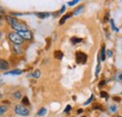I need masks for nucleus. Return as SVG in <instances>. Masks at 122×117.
Wrapping results in <instances>:
<instances>
[{"instance_id":"13","label":"nucleus","mask_w":122,"mask_h":117,"mask_svg":"<svg viewBox=\"0 0 122 117\" xmlns=\"http://www.w3.org/2000/svg\"><path fill=\"white\" fill-rule=\"evenodd\" d=\"M55 58H57V59H61V58H63V53L61 51H59V50L55 51Z\"/></svg>"},{"instance_id":"36","label":"nucleus","mask_w":122,"mask_h":117,"mask_svg":"<svg viewBox=\"0 0 122 117\" xmlns=\"http://www.w3.org/2000/svg\"><path fill=\"white\" fill-rule=\"evenodd\" d=\"M84 117H85V116H84Z\"/></svg>"},{"instance_id":"35","label":"nucleus","mask_w":122,"mask_h":117,"mask_svg":"<svg viewBox=\"0 0 122 117\" xmlns=\"http://www.w3.org/2000/svg\"><path fill=\"white\" fill-rule=\"evenodd\" d=\"M118 117H120V116H118Z\"/></svg>"},{"instance_id":"9","label":"nucleus","mask_w":122,"mask_h":117,"mask_svg":"<svg viewBox=\"0 0 122 117\" xmlns=\"http://www.w3.org/2000/svg\"><path fill=\"white\" fill-rule=\"evenodd\" d=\"M13 50L16 54H22L23 53V48L21 45H18V44H14L13 45Z\"/></svg>"},{"instance_id":"32","label":"nucleus","mask_w":122,"mask_h":117,"mask_svg":"<svg viewBox=\"0 0 122 117\" xmlns=\"http://www.w3.org/2000/svg\"><path fill=\"white\" fill-rule=\"evenodd\" d=\"M119 79H121V80H122V74L120 75V76H119Z\"/></svg>"},{"instance_id":"33","label":"nucleus","mask_w":122,"mask_h":117,"mask_svg":"<svg viewBox=\"0 0 122 117\" xmlns=\"http://www.w3.org/2000/svg\"><path fill=\"white\" fill-rule=\"evenodd\" d=\"M0 19H2V14L0 13Z\"/></svg>"},{"instance_id":"4","label":"nucleus","mask_w":122,"mask_h":117,"mask_svg":"<svg viewBox=\"0 0 122 117\" xmlns=\"http://www.w3.org/2000/svg\"><path fill=\"white\" fill-rule=\"evenodd\" d=\"M87 60V56L84 52H77L76 53V61L77 63L85 64Z\"/></svg>"},{"instance_id":"25","label":"nucleus","mask_w":122,"mask_h":117,"mask_svg":"<svg viewBox=\"0 0 122 117\" xmlns=\"http://www.w3.org/2000/svg\"><path fill=\"white\" fill-rule=\"evenodd\" d=\"M93 97H94V95H93V94H91V96H90V98H89V99H88L87 101H86V102H85V105H88V104H89V103H90V102H91V101H92V99H93Z\"/></svg>"},{"instance_id":"11","label":"nucleus","mask_w":122,"mask_h":117,"mask_svg":"<svg viewBox=\"0 0 122 117\" xmlns=\"http://www.w3.org/2000/svg\"><path fill=\"white\" fill-rule=\"evenodd\" d=\"M71 16V13H68V14L64 15V16H63V17H62V18L60 19V21H59V24H60V25H63V24L65 23V21H66L67 19H69Z\"/></svg>"},{"instance_id":"1","label":"nucleus","mask_w":122,"mask_h":117,"mask_svg":"<svg viewBox=\"0 0 122 117\" xmlns=\"http://www.w3.org/2000/svg\"><path fill=\"white\" fill-rule=\"evenodd\" d=\"M14 111H15L16 114L22 115V116H27L29 114V110L26 109L23 104L16 105L15 108H14Z\"/></svg>"},{"instance_id":"29","label":"nucleus","mask_w":122,"mask_h":117,"mask_svg":"<svg viewBox=\"0 0 122 117\" xmlns=\"http://www.w3.org/2000/svg\"><path fill=\"white\" fill-rule=\"evenodd\" d=\"M105 84V81L104 80H102V81H101V83H100V86H103Z\"/></svg>"},{"instance_id":"30","label":"nucleus","mask_w":122,"mask_h":117,"mask_svg":"<svg viewBox=\"0 0 122 117\" xmlns=\"http://www.w3.org/2000/svg\"><path fill=\"white\" fill-rule=\"evenodd\" d=\"M65 8H66L65 6H63V7H62V9H61L60 12H65Z\"/></svg>"},{"instance_id":"16","label":"nucleus","mask_w":122,"mask_h":117,"mask_svg":"<svg viewBox=\"0 0 122 117\" xmlns=\"http://www.w3.org/2000/svg\"><path fill=\"white\" fill-rule=\"evenodd\" d=\"M71 41L72 44H78V43H81V42L83 41V39H81V38H77V37H72Z\"/></svg>"},{"instance_id":"20","label":"nucleus","mask_w":122,"mask_h":117,"mask_svg":"<svg viewBox=\"0 0 122 117\" xmlns=\"http://www.w3.org/2000/svg\"><path fill=\"white\" fill-rule=\"evenodd\" d=\"M98 60H99V61H98V65H97V69H96V76H99L100 70H101V63H100L101 59H100V57H99V59H98Z\"/></svg>"},{"instance_id":"8","label":"nucleus","mask_w":122,"mask_h":117,"mask_svg":"<svg viewBox=\"0 0 122 117\" xmlns=\"http://www.w3.org/2000/svg\"><path fill=\"white\" fill-rule=\"evenodd\" d=\"M22 74V70L20 69H15V70H11V71H9V72H6L5 75H12V76H19Z\"/></svg>"},{"instance_id":"27","label":"nucleus","mask_w":122,"mask_h":117,"mask_svg":"<svg viewBox=\"0 0 122 117\" xmlns=\"http://www.w3.org/2000/svg\"><path fill=\"white\" fill-rule=\"evenodd\" d=\"M78 2H79L78 0H75V1H71V2H69L68 4H69L70 6H73V5H75V4H77Z\"/></svg>"},{"instance_id":"12","label":"nucleus","mask_w":122,"mask_h":117,"mask_svg":"<svg viewBox=\"0 0 122 117\" xmlns=\"http://www.w3.org/2000/svg\"><path fill=\"white\" fill-rule=\"evenodd\" d=\"M8 110H9V107H8V106H5V105L0 106V116H1V115H3V114H4Z\"/></svg>"},{"instance_id":"21","label":"nucleus","mask_w":122,"mask_h":117,"mask_svg":"<svg viewBox=\"0 0 122 117\" xmlns=\"http://www.w3.org/2000/svg\"><path fill=\"white\" fill-rule=\"evenodd\" d=\"M22 101H23V104L24 105H30V102H29V99L26 97V96H25V97H23L22 98Z\"/></svg>"},{"instance_id":"18","label":"nucleus","mask_w":122,"mask_h":117,"mask_svg":"<svg viewBox=\"0 0 122 117\" xmlns=\"http://www.w3.org/2000/svg\"><path fill=\"white\" fill-rule=\"evenodd\" d=\"M41 71H40V70H36L34 73L32 74V76H33V77H35V78H39V77L41 76Z\"/></svg>"},{"instance_id":"5","label":"nucleus","mask_w":122,"mask_h":117,"mask_svg":"<svg viewBox=\"0 0 122 117\" xmlns=\"http://www.w3.org/2000/svg\"><path fill=\"white\" fill-rule=\"evenodd\" d=\"M11 27L15 29V30H17V32H19V31H25V30H28V28L26 27V25H25L24 23L19 22V21H17L15 24H13Z\"/></svg>"},{"instance_id":"2","label":"nucleus","mask_w":122,"mask_h":117,"mask_svg":"<svg viewBox=\"0 0 122 117\" xmlns=\"http://www.w3.org/2000/svg\"><path fill=\"white\" fill-rule=\"evenodd\" d=\"M9 39L14 44H18V45H21L24 43V40L21 38V36L17 32H10L9 34Z\"/></svg>"},{"instance_id":"34","label":"nucleus","mask_w":122,"mask_h":117,"mask_svg":"<svg viewBox=\"0 0 122 117\" xmlns=\"http://www.w3.org/2000/svg\"><path fill=\"white\" fill-rule=\"evenodd\" d=\"M1 97H2V94L0 93V98H1Z\"/></svg>"},{"instance_id":"6","label":"nucleus","mask_w":122,"mask_h":117,"mask_svg":"<svg viewBox=\"0 0 122 117\" xmlns=\"http://www.w3.org/2000/svg\"><path fill=\"white\" fill-rule=\"evenodd\" d=\"M9 66H10V64L7 60L0 58V70H7V69H9Z\"/></svg>"},{"instance_id":"15","label":"nucleus","mask_w":122,"mask_h":117,"mask_svg":"<svg viewBox=\"0 0 122 117\" xmlns=\"http://www.w3.org/2000/svg\"><path fill=\"white\" fill-rule=\"evenodd\" d=\"M37 15L40 18H47V17L50 16V13H48V12H39V13H37Z\"/></svg>"},{"instance_id":"17","label":"nucleus","mask_w":122,"mask_h":117,"mask_svg":"<svg viewBox=\"0 0 122 117\" xmlns=\"http://www.w3.org/2000/svg\"><path fill=\"white\" fill-rule=\"evenodd\" d=\"M83 9H84V6L82 5V6H80V7H78L76 10L74 11V12H73V14L74 15H79L81 13V12L83 11Z\"/></svg>"},{"instance_id":"24","label":"nucleus","mask_w":122,"mask_h":117,"mask_svg":"<svg viewBox=\"0 0 122 117\" xmlns=\"http://www.w3.org/2000/svg\"><path fill=\"white\" fill-rule=\"evenodd\" d=\"M71 110V105H68V106L66 107V109L64 110V112H69Z\"/></svg>"},{"instance_id":"26","label":"nucleus","mask_w":122,"mask_h":117,"mask_svg":"<svg viewBox=\"0 0 122 117\" xmlns=\"http://www.w3.org/2000/svg\"><path fill=\"white\" fill-rule=\"evenodd\" d=\"M110 110H111L112 111H117V106H116V105H112V106L110 107Z\"/></svg>"},{"instance_id":"7","label":"nucleus","mask_w":122,"mask_h":117,"mask_svg":"<svg viewBox=\"0 0 122 117\" xmlns=\"http://www.w3.org/2000/svg\"><path fill=\"white\" fill-rule=\"evenodd\" d=\"M6 20H7V23H8L9 25H10V26H12L13 24H15L16 22L18 21L15 17L10 16V15H6Z\"/></svg>"},{"instance_id":"31","label":"nucleus","mask_w":122,"mask_h":117,"mask_svg":"<svg viewBox=\"0 0 122 117\" xmlns=\"http://www.w3.org/2000/svg\"><path fill=\"white\" fill-rule=\"evenodd\" d=\"M81 112H83V110H81V109L78 110V113H81Z\"/></svg>"},{"instance_id":"28","label":"nucleus","mask_w":122,"mask_h":117,"mask_svg":"<svg viewBox=\"0 0 122 117\" xmlns=\"http://www.w3.org/2000/svg\"><path fill=\"white\" fill-rule=\"evenodd\" d=\"M107 56L108 57H112V55H113V52L111 51V50H107Z\"/></svg>"},{"instance_id":"19","label":"nucleus","mask_w":122,"mask_h":117,"mask_svg":"<svg viewBox=\"0 0 122 117\" xmlns=\"http://www.w3.org/2000/svg\"><path fill=\"white\" fill-rule=\"evenodd\" d=\"M14 97H15L16 99H22V97H23V95H22V93L21 92H19V91H17L16 93H14Z\"/></svg>"},{"instance_id":"22","label":"nucleus","mask_w":122,"mask_h":117,"mask_svg":"<svg viewBox=\"0 0 122 117\" xmlns=\"http://www.w3.org/2000/svg\"><path fill=\"white\" fill-rule=\"evenodd\" d=\"M110 23H111V27L113 28V29H114L115 31H117H117H118V29L115 26V22H114V20H113V19H111V20H110Z\"/></svg>"},{"instance_id":"23","label":"nucleus","mask_w":122,"mask_h":117,"mask_svg":"<svg viewBox=\"0 0 122 117\" xmlns=\"http://www.w3.org/2000/svg\"><path fill=\"white\" fill-rule=\"evenodd\" d=\"M101 96H102V97H104V98H107V97H108V94L102 91V92H101Z\"/></svg>"},{"instance_id":"10","label":"nucleus","mask_w":122,"mask_h":117,"mask_svg":"<svg viewBox=\"0 0 122 117\" xmlns=\"http://www.w3.org/2000/svg\"><path fill=\"white\" fill-rule=\"evenodd\" d=\"M106 58V50H105V47L103 46L102 48V51H101V60L102 61H104Z\"/></svg>"},{"instance_id":"3","label":"nucleus","mask_w":122,"mask_h":117,"mask_svg":"<svg viewBox=\"0 0 122 117\" xmlns=\"http://www.w3.org/2000/svg\"><path fill=\"white\" fill-rule=\"evenodd\" d=\"M20 36H21V38L23 39V40H26V41H31L32 39H33V34H32V32H31L30 30H25V31H19V32H17Z\"/></svg>"},{"instance_id":"14","label":"nucleus","mask_w":122,"mask_h":117,"mask_svg":"<svg viewBox=\"0 0 122 117\" xmlns=\"http://www.w3.org/2000/svg\"><path fill=\"white\" fill-rule=\"evenodd\" d=\"M46 113H47V110L45 108H41L39 111H38V115L39 116H44Z\"/></svg>"}]
</instances>
